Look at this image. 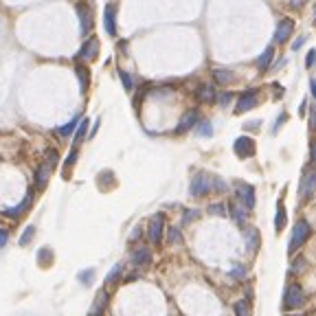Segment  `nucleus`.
I'll list each match as a JSON object with an SVG mask.
<instances>
[{
	"mask_svg": "<svg viewBox=\"0 0 316 316\" xmlns=\"http://www.w3.org/2000/svg\"><path fill=\"white\" fill-rule=\"evenodd\" d=\"M198 121H200V115H198V110L185 112V115H182V119H180V123H178V127H176V134H185V132H189L191 127L198 125Z\"/></svg>",
	"mask_w": 316,
	"mask_h": 316,
	"instance_id": "obj_17",
	"label": "nucleus"
},
{
	"mask_svg": "<svg viewBox=\"0 0 316 316\" xmlns=\"http://www.w3.org/2000/svg\"><path fill=\"white\" fill-rule=\"evenodd\" d=\"M141 233H143V230H141V226H136V229L132 230V235H130V242H136V239L141 237Z\"/></svg>",
	"mask_w": 316,
	"mask_h": 316,
	"instance_id": "obj_44",
	"label": "nucleus"
},
{
	"mask_svg": "<svg viewBox=\"0 0 316 316\" xmlns=\"http://www.w3.org/2000/svg\"><path fill=\"white\" fill-rule=\"evenodd\" d=\"M163 237H165V215L156 213L147 224V239L149 244L158 246V244H163Z\"/></svg>",
	"mask_w": 316,
	"mask_h": 316,
	"instance_id": "obj_5",
	"label": "nucleus"
},
{
	"mask_svg": "<svg viewBox=\"0 0 316 316\" xmlns=\"http://www.w3.org/2000/svg\"><path fill=\"white\" fill-rule=\"evenodd\" d=\"M230 277H233V279H237V281H242L244 277H246V268H244V266H235L233 270H230Z\"/></svg>",
	"mask_w": 316,
	"mask_h": 316,
	"instance_id": "obj_40",
	"label": "nucleus"
},
{
	"mask_svg": "<svg viewBox=\"0 0 316 316\" xmlns=\"http://www.w3.org/2000/svg\"><path fill=\"white\" fill-rule=\"evenodd\" d=\"M33 202H35V189H29V191H27V196L22 198V202H18L16 206H9V209L2 211L4 218H9V220L22 218V215H25L27 211H29L31 206H33Z\"/></svg>",
	"mask_w": 316,
	"mask_h": 316,
	"instance_id": "obj_3",
	"label": "nucleus"
},
{
	"mask_svg": "<svg viewBox=\"0 0 316 316\" xmlns=\"http://www.w3.org/2000/svg\"><path fill=\"white\" fill-rule=\"evenodd\" d=\"M99 123H101V121H99V119H97V121H95V125H92V130H90V132H88V136H90V139H92V136H95V134H97V130H99Z\"/></svg>",
	"mask_w": 316,
	"mask_h": 316,
	"instance_id": "obj_47",
	"label": "nucleus"
},
{
	"mask_svg": "<svg viewBox=\"0 0 316 316\" xmlns=\"http://www.w3.org/2000/svg\"><path fill=\"white\" fill-rule=\"evenodd\" d=\"M272 57H275V46H268V49L263 51L261 55H259V59H257V68H259V70H266L268 66H270Z\"/></svg>",
	"mask_w": 316,
	"mask_h": 316,
	"instance_id": "obj_26",
	"label": "nucleus"
},
{
	"mask_svg": "<svg viewBox=\"0 0 316 316\" xmlns=\"http://www.w3.org/2000/svg\"><path fill=\"white\" fill-rule=\"evenodd\" d=\"M198 218H200V211L198 209H185V213H182V222L180 224H191V222H196Z\"/></svg>",
	"mask_w": 316,
	"mask_h": 316,
	"instance_id": "obj_36",
	"label": "nucleus"
},
{
	"mask_svg": "<svg viewBox=\"0 0 316 316\" xmlns=\"http://www.w3.org/2000/svg\"><path fill=\"white\" fill-rule=\"evenodd\" d=\"M77 281L82 286H92V281H95V268H84V270H79L77 275Z\"/></svg>",
	"mask_w": 316,
	"mask_h": 316,
	"instance_id": "obj_28",
	"label": "nucleus"
},
{
	"mask_svg": "<svg viewBox=\"0 0 316 316\" xmlns=\"http://www.w3.org/2000/svg\"><path fill=\"white\" fill-rule=\"evenodd\" d=\"M310 127H312V130H316V108L312 110V116H310Z\"/></svg>",
	"mask_w": 316,
	"mask_h": 316,
	"instance_id": "obj_46",
	"label": "nucleus"
},
{
	"mask_svg": "<svg viewBox=\"0 0 316 316\" xmlns=\"http://www.w3.org/2000/svg\"><path fill=\"white\" fill-rule=\"evenodd\" d=\"M75 11H77V16H79V22H82V35H88L92 29V9H90V4H86L82 0V2H77L75 4Z\"/></svg>",
	"mask_w": 316,
	"mask_h": 316,
	"instance_id": "obj_8",
	"label": "nucleus"
},
{
	"mask_svg": "<svg viewBox=\"0 0 316 316\" xmlns=\"http://www.w3.org/2000/svg\"><path fill=\"white\" fill-rule=\"evenodd\" d=\"M314 64H316V51H310V53H308V59H305V66H308V68H312Z\"/></svg>",
	"mask_w": 316,
	"mask_h": 316,
	"instance_id": "obj_43",
	"label": "nucleus"
},
{
	"mask_svg": "<svg viewBox=\"0 0 316 316\" xmlns=\"http://www.w3.org/2000/svg\"><path fill=\"white\" fill-rule=\"evenodd\" d=\"M196 130H198V134L200 136H211L213 134V125H211V121H198Z\"/></svg>",
	"mask_w": 316,
	"mask_h": 316,
	"instance_id": "obj_35",
	"label": "nucleus"
},
{
	"mask_svg": "<svg viewBox=\"0 0 316 316\" xmlns=\"http://www.w3.org/2000/svg\"><path fill=\"white\" fill-rule=\"evenodd\" d=\"M209 215H215V218H226L229 215V204L224 202H215V204H209Z\"/></svg>",
	"mask_w": 316,
	"mask_h": 316,
	"instance_id": "obj_29",
	"label": "nucleus"
},
{
	"mask_svg": "<svg viewBox=\"0 0 316 316\" xmlns=\"http://www.w3.org/2000/svg\"><path fill=\"white\" fill-rule=\"evenodd\" d=\"M213 191V176L206 172H198L193 173L191 185H189V196L191 198H204Z\"/></svg>",
	"mask_w": 316,
	"mask_h": 316,
	"instance_id": "obj_1",
	"label": "nucleus"
},
{
	"mask_svg": "<svg viewBox=\"0 0 316 316\" xmlns=\"http://www.w3.org/2000/svg\"><path fill=\"white\" fill-rule=\"evenodd\" d=\"M9 242V230L7 229H0V248H4Z\"/></svg>",
	"mask_w": 316,
	"mask_h": 316,
	"instance_id": "obj_42",
	"label": "nucleus"
},
{
	"mask_svg": "<svg viewBox=\"0 0 316 316\" xmlns=\"http://www.w3.org/2000/svg\"><path fill=\"white\" fill-rule=\"evenodd\" d=\"M108 303H110V294H108L106 287H101V290L97 292V296L92 299V305L90 310H88V316H103L108 310Z\"/></svg>",
	"mask_w": 316,
	"mask_h": 316,
	"instance_id": "obj_9",
	"label": "nucleus"
},
{
	"mask_svg": "<svg viewBox=\"0 0 316 316\" xmlns=\"http://www.w3.org/2000/svg\"><path fill=\"white\" fill-rule=\"evenodd\" d=\"M46 165H49L51 169H55L57 167V163H59V152L55 147H51V149H46V160H44Z\"/></svg>",
	"mask_w": 316,
	"mask_h": 316,
	"instance_id": "obj_31",
	"label": "nucleus"
},
{
	"mask_svg": "<svg viewBox=\"0 0 316 316\" xmlns=\"http://www.w3.org/2000/svg\"><path fill=\"white\" fill-rule=\"evenodd\" d=\"M310 90H312V97L316 99V79H312V82H310Z\"/></svg>",
	"mask_w": 316,
	"mask_h": 316,
	"instance_id": "obj_48",
	"label": "nucleus"
},
{
	"mask_svg": "<svg viewBox=\"0 0 316 316\" xmlns=\"http://www.w3.org/2000/svg\"><path fill=\"white\" fill-rule=\"evenodd\" d=\"M75 73H77L82 92H88V88H90V70H88V66H84L82 62H77V64H75Z\"/></svg>",
	"mask_w": 316,
	"mask_h": 316,
	"instance_id": "obj_19",
	"label": "nucleus"
},
{
	"mask_svg": "<svg viewBox=\"0 0 316 316\" xmlns=\"http://www.w3.org/2000/svg\"><path fill=\"white\" fill-rule=\"evenodd\" d=\"M299 193H301V198H303V200H310V198L316 193V169H312V172H305V176L301 178Z\"/></svg>",
	"mask_w": 316,
	"mask_h": 316,
	"instance_id": "obj_12",
	"label": "nucleus"
},
{
	"mask_svg": "<svg viewBox=\"0 0 316 316\" xmlns=\"http://www.w3.org/2000/svg\"><path fill=\"white\" fill-rule=\"evenodd\" d=\"M51 259H53V251H51V248H42V251H37V263H42V266H51Z\"/></svg>",
	"mask_w": 316,
	"mask_h": 316,
	"instance_id": "obj_33",
	"label": "nucleus"
},
{
	"mask_svg": "<svg viewBox=\"0 0 316 316\" xmlns=\"http://www.w3.org/2000/svg\"><path fill=\"white\" fill-rule=\"evenodd\" d=\"M310 154H312V160H314V163H316V143L312 145V152H310Z\"/></svg>",
	"mask_w": 316,
	"mask_h": 316,
	"instance_id": "obj_49",
	"label": "nucleus"
},
{
	"mask_svg": "<svg viewBox=\"0 0 316 316\" xmlns=\"http://www.w3.org/2000/svg\"><path fill=\"white\" fill-rule=\"evenodd\" d=\"M119 77H121V84H123V88L127 92L134 90V79H132L130 73H125V70H119Z\"/></svg>",
	"mask_w": 316,
	"mask_h": 316,
	"instance_id": "obj_37",
	"label": "nucleus"
},
{
	"mask_svg": "<svg viewBox=\"0 0 316 316\" xmlns=\"http://www.w3.org/2000/svg\"><path fill=\"white\" fill-rule=\"evenodd\" d=\"M310 235H312V226H310V222H305V220L296 222L294 230H292V235H290V244H287V253H290V255H294V253L299 251V248L303 246V244L310 239Z\"/></svg>",
	"mask_w": 316,
	"mask_h": 316,
	"instance_id": "obj_2",
	"label": "nucleus"
},
{
	"mask_svg": "<svg viewBox=\"0 0 316 316\" xmlns=\"http://www.w3.org/2000/svg\"><path fill=\"white\" fill-rule=\"evenodd\" d=\"M130 261L136 268H145L152 263V248L145 246V244H134L130 251Z\"/></svg>",
	"mask_w": 316,
	"mask_h": 316,
	"instance_id": "obj_6",
	"label": "nucleus"
},
{
	"mask_svg": "<svg viewBox=\"0 0 316 316\" xmlns=\"http://www.w3.org/2000/svg\"><path fill=\"white\" fill-rule=\"evenodd\" d=\"M77 158H79V149H70V154H68V158L64 160V176H68V172H70V167H73L75 163H77Z\"/></svg>",
	"mask_w": 316,
	"mask_h": 316,
	"instance_id": "obj_32",
	"label": "nucleus"
},
{
	"mask_svg": "<svg viewBox=\"0 0 316 316\" xmlns=\"http://www.w3.org/2000/svg\"><path fill=\"white\" fill-rule=\"evenodd\" d=\"M123 272H125V266H123V263H116V266L112 268L110 272H108V277H106V287H110V286L119 284L121 277H123Z\"/></svg>",
	"mask_w": 316,
	"mask_h": 316,
	"instance_id": "obj_23",
	"label": "nucleus"
},
{
	"mask_svg": "<svg viewBox=\"0 0 316 316\" xmlns=\"http://www.w3.org/2000/svg\"><path fill=\"white\" fill-rule=\"evenodd\" d=\"M97 55H99V40L92 35V37H88V40L84 42V46L79 49L77 57L86 59V62H92V59H97Z\"/></svg>",
	"mask_w": 316,
	"mask_h": 316,
	"instance_id": "obj_13",
	"label": "nucleus"
},
{
	"mask_svg": "<svg viewBox=\"0 0 316 316\" xmlns=\"http://www.w3.org/2000/svg\"><path fill=\"white\" fill-rule=\"evenodd\" d=\"M213 191H218V193H226L229 191V185H226L222 178H218V176H213Z\"/></svg>",
	"mask_w": 316,
	"mask_h": 316,
	"instance_id": "obj_39",
	"label": "nucleus"
},
{
	"mask_svg": "<svg viewBox=\"0 0 316 316\" xmlns=\"http://www.w3.org/2000/svg\"><path fill=\"white\" fill-rule=\"evenodd\" d=\"M292 31H294V20L292 18H284V20L277 25V31H275V42L284 44V42L290 40Z\"/></svg>",
	"mask_w": 316,
	"mask_h": 316,
	"instance_id": "obj_14",
	"label": "nucleus"
},
{
	"mask_svg": "<svg viewBox=\"0 0 316 316\" xmlns=\"http://www.w3.org/2000/svg\"><path fill=\"white\" fill-rule=\"evenodd\" d=\"M229 215L235 220V224L239 229H246L248 226V220H246V209H242L239 204H229Z\"/></svg>",
	"mask_w": 316,
	"mask_h": 316,
	"instance_id": "obj_20",
	"label": "nucleus"
},
{
	"mask_svg": "<svg viewBox=\"0 0 316 316\" xmlns=\"http://www.w3.org/2000/svg\"><path fill=\"white\" fill-rule=\"evenodd\" d=\"M33 237H35V226L29 224L25 230H22V235H20V246L27 248V246H29V244L33 242Z\"/></svg>",
	"mask_w": 316,
	"mask_h": 316,
	"instance_id": "obj_30",
	"label": "nucleus"
},
{
	"mask_svg": "<svg viewBox=\"0 0 316 316\" xmlns=\"http://www.w3.org/2000/svg\"><path fill=\"white\" fill-rule=\"evenodd\" d=\"M167 242L169 244H180L182 242V230L178 229V226H172V229L167 230Z\"/></svg>",
	"mask_w": 316,
	"mask_h": 316,
	"instance_id": "obj_34",
	"label": "nucleus"
},
{
	"mask_svg": "<svg viewBox=\"0 0 316 316\" xmlns=\"http://www.w3.org/2000/svg\"><path fill=\"white\" fill-rule=\"evenodd\" d=\"M79 121H82V116H75V119H70L66 125L57 127L55 132H57V134L62 136V139H68V136H73V134H75V130H77V125H79Z\"/></svg>",
	"mask_w": 316,
	"mask_h": 316,
	"instance_id": "obj_24",
	"label": "nucleus"
},
{
	"mask_svg": "<svg viewBox=\"0 0 316 316\" xmlns=\"http://www.w3.org/2000/svg\"><path fill=\"white\" fill-rule=\"evenodd\" d=\"M230 99H233V95H230V92H222V95H218V99H215V101H218L220 106H229Z\"/></svg>",
	"mask_w": 316,
	"mask_h": 316,
	"instance_id": "obj_41",
	"label": "nucleus"
},
{
	"mask_svg": "<svg viewBox=\"0 0 316 316\" xmlns=\"http://www.w3.org/2000/svg\"><path fill=\"white\" fill-rule=\"evenodd\" d=\"M51 172H53V169H51L46 163H42L40 167H37V172H35V187H33V189H35V191H44L46 185H49Z\"/></svg>",
	"mask_w": 316,
	"mask_h": 316,
	"instance_id": "obj_18",
	"label": "nucleus"
},
{
	"mask_svg": "<svg viewBox=\"0 0 316 316\" xmlns=\"http://www.w3.org/2000/svg\"><path fill=\"white\" fill-rule=\"evenodd\" d=\"M303 44H305V37H299V40H294V44H292V49H294V51H299Z\"/></svg>",
	"mask_w": 316,
	"mask_h": 316,
	"instance_id": "obj_45",
	"label": "nucleus"
},
{
	"mask_svg": "<svg viewBox=\"0 0 316 316\" xmlns=\"http://www.w3.org/2000/svg\"><path fill=\"white\" fill-rule=\"evenodd\" d=\"M196 95H198V99H200L202 103H213L215 99H218L215 86H211V84H202V86L196 90Z\"/></svg>",
	"mask_w": 316,
	"mask_h": 316,
	"instance_id": "obj_21",
	"label": "nucleus"
},
{
	"mask_svg": "<svg viewBox=\"0 0 316 316\" xmlns=\"http://www.w3.org/2000/svg\"><path fill=\"white\" fill-rule=\"evenodd\" d=\"M255 141L251 139V136H239L237 141L233 143V152L237 154L239 158H251L255 156Z\"/></svg>",
	"mask_w": 316,
	"mask_h": 316,
	"instance_id": "obj_11",
	"label": "nucleus"
},
{
	"mask_svg": "<svg viewBox=\"0 0 316 316\" xmlns=\"http://www.w3.org/2000/svg\"><path fill=\"white\" fill-rule=\"evenodd\" d=\"M213 79H215V84H220V86H229V84L235 79V75L230 73V70L215 68V70H213Z\"/></svg>",
	"mask_w": 316,
	"mask_h": 316,
	"instance_id": "obj_25",
	"label": "nucleus"
},
{
	"mask_svg": "<svg viewBox=\"0 0 316 316\" xmlns=\"http://www.w3.org/2000/svg\"><path fill=\"white\" fill-rule=\"evenodd\" d=\"M103 25H106V31L110 37L116 35V4H108L106 11H103Z\"/></svg>",
	"mask_w": 316,
	"mask_h": 316,
	"instance_id": "obj_16",
	"label": "nucleus"
},
{
	"mask_svg": "<svg viewBox=\"0 0 316 316\" xmlns=\"http://www.w3.org/2000/svg\"><path fill=\"white\" fill-rule=\"evenodd\" d=\"M305 303V294L301 290V286H287L284 294V308L286 310H299Z\"/></svg>",
	"mask_w": 316,
	"mask_h": 316,
	"instance_id": "obj_7",
	"label": "nucleus"
},
{
	"mask_svg": "<svg viewBox=\"0 0 316 316\" xmlns=\"http://www.w3.org/2000/svg\"><path fill=\"white\" fill-rule=\"evenodd\" d=\"M244 242H246V251L248 253H257L259 251V244H261V235L255 226H246L244 229Z\"/></svg>",
	"mask_w": 316,
	"mask_h": 316,
	"instance_id": "obj_15",
	"label": "nucleus"
},
{
	"mask_svg": "<svg viewBox=\"0 0 316 316\" xmlns=\"http://www.w3.org/2000/svg\"><path fill=\"white\" fill-rule=\"evenodd\" d=\"M235 316H251V305H248V301H237V303H235Z\"/></svg>",
	"mask_w": 316,
	"mask_h": 316,
	"instance_id": "obj_38",
	"label": "nucleus"
},
{
	"mask_svg": "<svg viewBox=\"0 0 316 316\" xmlns=\"http://www.w3.org/2000/svg\"><path fill=\"white\" fill-rule=\"evenodd\" d=\"M235 196H237V202H239L242 209H246V211L255 209L257 198H255V187L253 185H246V182H235Z\"/></svg>",
	"mask_w": 316,
	"mask_h": 316,
	"instance_id": "obj_4",
	"label": "nucleus"
},
{
	"mask_svg": "<svg viewBox=\"0 0 316 316\" xmlns=\"http://www.w3.org/2000/svg\"><path fill=\"white\" fill-rule=\"evenodd\" d=\"M259 103V92L255 90V88H251V90H246L242 97L237 99V106H235V112L237 115H244V112H248V110H253L255 106Z\"/></svg>",
	"mask_w": 316,
	"mask_h": 316,
	"instance_id": "obj_10",
	"label": "nucleus"
},
{
	"mask_svg": "<svg viewBox=\"0 0 316 316\" xmlns=\"http://www.w3.org/2000/svg\"><path fill=\"white\" fill-rule=\"evenodd\" d=\"M286 222H287L286 206L279 204V209H277V215H275V230H277V233H281V230L286 229Z\"/></svg>",
	"mask_w": 316,
	"mask_h": 316,
	"instance_id": "obj_27",
	"label": "nucleus"
},
{
	"mask_svg": "<svg viewBox=\"0 0 316 316\" xmlns=\"http://www.w3.org/2000/svg\"><path fill=\"white\" fill-rule=\"evenodd\" d=\"M88 119H82L79 121V125H77V130H75V139H73V147L75 149H79V145L84 143V139H86V134H88Z\"/></svg>",
	"mask_w": 316,
	"mask_h": 316,
	"instance_id": "obj_22",
	"label": "nucleus"
}]
</instances>
